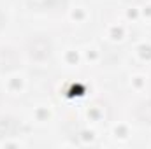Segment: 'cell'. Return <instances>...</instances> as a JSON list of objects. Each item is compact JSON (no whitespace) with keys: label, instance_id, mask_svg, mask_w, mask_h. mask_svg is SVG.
<instances>
[{"label":"cell","instance_id":"7a4b0ae2","mask_svg":"<svg viewBox=\"0 0 151 149\" xmlns=\"http://www.w3.org/2000/svg\"><path fill=\"white\" fill-rule=\"evenodd\" d=\"M18 67V56L11 49H0V69H16Z\"/></svg>","mask_w":151,"mask_h":149},{"label":"cell","instance_id":"3957f363","mask_svg":"<svg viewBox=\"0 0 151 149\" xmlns=\"http://www.w3.org/2000/svg\"><path fill=\"white\" fill-rule=\"evenodd\" d=\"M137 116L142 121H151V104H142L137 107Z\"/></svg>","mask_w":151,"mask_h":149},{"label":"cell","instance_id":"6da1fadb","mask_svg":"<svg viewBox=\"0 0 151 149\" xmlns=\"http://www.w3.org/2000/svg\"><path fill=\"white\" fill-rule=\"evenodd\" d=\"M28 51H30V56L32 58L44 60L51 53V42L46 37H34L30 40V44H28Z\"/></svg>","mask_w":151,"mask_h":149}]
</instances>
